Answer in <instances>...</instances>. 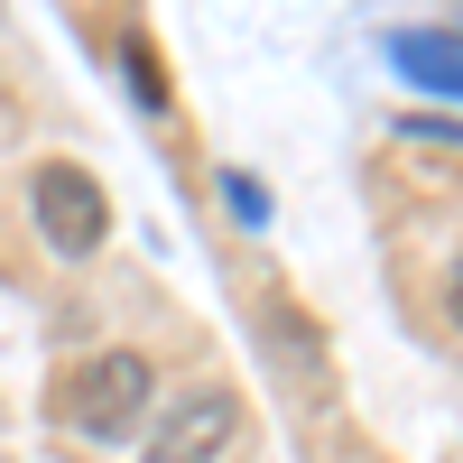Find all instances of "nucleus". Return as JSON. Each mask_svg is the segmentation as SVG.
<instances>
[{"label": "nucleus", "mask_w": 463, "mask_h": 463, "mask_svg": "<svg viewBox=\"0 0 463 463\" xmlns=\"http://www.w3.org/2000/svg\"><path fill=\"white\" fill-rule=\"evenodd\" d=\"M241 436V399L232 390H185V399H167L158 408V427H148V445H139V463H222V445Z\"/></svg>", "instance_id": "obj_3"}, {"label": "nucleus", "mask_w": 463, "mask_h": 463, "mask_svg": "<svg viewBox=\"0 0 463 463\" xmlns=\"http://www.w3.org/2000/svg\"><path fill=\"white\" fill-rule=\"evenodd\" d=\"M148 399H158V362H148L139 343H111V353H84V362L65 371V390H56L65 427L84 436V445H130V436L148 427Z\"/></svg>", "instance_id": "obj_1"}, {"label": "nucleus", "mask_w": 463, "mask_h": 463, "mask_svg": "<svg viewBox=\"0 0 463 463\" xmlns=\"http://www.w3.org/2000/svg\"><path fill=\"white\" fill-rule=\"evenodd\" d=\"M390 65L408 74V84L463 93V37H445V28H399V37H390Z\"/></svg>", "instance_id": "obj_4"}, {"label": "nucleus", "mask_w": 463, "mask_h": 463, "mask_svg": "<svg viewBox=\"0 0 463 463\" xmlns=\"http://www.w3.org/2000/svg\"><path fill=\"white\" fill-rule=\"evenodd\" d=\"M121 84H130V102H139V111H167V65H158V47H148L139 28L121 37Z\"/></svg>", "instance_id": "obj_5"}, {"label": "nucleus", "mask_w": 463, "mask_h": 463, "mask_svg": "<svg viewBox=\"0 0 463 463\" xmlns=\"http://www.w3.org/2000/svg\"><path fill=\"white\" fill-rule=\"evenodd\" d=\"M445 325H463V260L445 269Z\"/></svg>", "instance_id": "obj_7"}, {"label": "nucleus", "mask_w": 463, "mask_h": 463, "mask_svg": "<svg viewBox=\"0 0 463 463\" xmlns=\"http://www.w3.org/2000/svg\"><path fill=\"white\" fill-rule=\"evenodd\" d=\"M222 204H232V222H269V195H260V176H241V167H222Z\"/></svg>", "instance_id": "obj_6"}, {"label": "nucleus", "mask_w": 463, "mask_h": 463, "mask_svg": "<svg viewBox=\"0 0 463 463\" xmlns=\"http://www.w3.org/2000/svg\"><path fill=\"white\" fill-rule=\"evenodd\" d=\"M28 213H37V241L56 260H93L111 241V195H102V176L74 167V158H37L28 167Z\"/></svg>", "instance_id": "obj_2"}]
</instances>
